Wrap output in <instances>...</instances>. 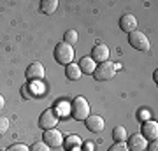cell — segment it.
<instances>
[{
	"mask_svg": "<svg viewBox=\"0 0 158 151\" xmlns=\"http://www.w3.org/2000/svg\"><path fill=\"white\" fill-rule=\"evenodd\" d=\"M128 151H144L148 148L146 139L141 134H134L132 137H128Z\"/></svg>",
	"mask_w": 158,
	"mask_h": 151,
	"instance_id": "10",
	"label": "cell"
},
{
	"mask_svg": "<svg viewBox=\"0 0 158 151\" xmlns=\"http://www.w3.org/2000/svg\"><path fill=\"white\" fill-rule=\"evenodd\" d=\"M65 76H67L70 81H77V79L83 76V72H81L79 65H76V63H69L67 67H65Z\"/></svg>",
	"mask_w": 158,
	"mask_h": 151,
	"instance_id": "14",
	"label": "cell"
},
{
	"mask_svg": "<svg viewBox=\"0 0 158 151\" xmlns=\"http://www.w3.org/2000/svg\"><path fill=\"white\" fill-rule=\"evenodd\" d=\"M55 60L62 65H69L74 60V48L67 42H60L55 48Z\"/></svg>",
	"mask_w": 158,
	"mask_h": 151,
	"instance_id": "2",
	"label": "cell"
},
{
	"mask_svg": "<svg viewBox=\"0 0 158 151\" xmlns=\"http://www.w3.org/2000/svg\"><path fill=\"white\" fill-rule=\"evenodd\" d=\"M6 151H30V148L25 146V144H12L11 148H7Z\"/></svg>",
	"mask_w": 158,
	"mask_h": 151,
	"instance_id": "20",
	"label": "cell"
},
{
	"mask_svg": "<svg viewBox=\"0 0 158 151\" xmlns=\"http://www.w3.org/2000/svg\"><path fill=\"white\" fill-rule=\"evenodd\" d=\"M148 151H158V144H156V141H151V144L148 146Z\"/></svg>",
	"mask_w": 158,
	"mask_h": 151,
	"instance_id": "24",
	"label": "cell"
},
{
	"mask_svg": "<svg viewBox=\"0 0 158 151\" xmlns=\"http://www.w3.org/2000/svg\"><path fill=\"white\" fill-rule=\"evenodd\" d=\"M114 74H116L114 63L113 62H104V63H100V65H97L93 76H95L97 81H111V79L114 78Z\"/></svg>",
	"mask_w": 158,
	"mask_h": 151,
	"instance_id": "4",
	"label": "cell"
},
{
	"mask_svg": "<svg viewBox=\"0 0 158 151\" xmlns=\"http://www.w3.org/2000/svg\"><path fill=\"white\" fill-rule=\"evenodd\" d=\"M62 142H63V135L56 128H51V130H46L44 132V144L46 146L58 148V146H62Z\"/></svg>",
	"mask_w": 158,
	"mask_h": 151,
	"instance_id": "7",
	"label": "cell"
},
{
	"mask_svg": "<svg viewBox=\"0 0 158 151\" xmlns=\"http://www.w3.org/2000/svg\"><path fill=\"white\" fill-rule=\"evenodd\" d=\"M79 69H81V72H85V74H93L97 69V63L93 62L91 56H83L81 62H79Z\"/></svg>",
	"mask_w": 158,
	"mask_h": 151,
	"instance_id": "13",
	"label": "cell"
},
{
	"mask_svg": "<svg viewBox=\"0 0 158 151\" xmlns=\"http://www.w3.org/2000/svg\"><path fill=\"white\" fill-rule=\"evenodd\" d=\"M85 149H86V151H93V144H91V142H86V144H85Z\"/></svg>",
	"mask_w": 158,
	"mask_h": 151,
	"instance_id": "25",
	"label": "cell"
},
{
	"mask_svg": "<svg viewBox=\"0 0 158 151\" xmlns=\"http://www.w3.org/2000/svg\"><path fill=\"white\" fill-rule=\"evenodd\" d=\"M25 76H27V79L28 81H42L46 76V70H44V65L39 62H34L30 63L28 69H27V72H25Z\"/></svg>",
	"mask_w": 158,
	"mask_h": 151,
	"instance_id": "6",
	"label": "cell"
},
{
	"mask_svg": "<svg viewBox=\"0 0 158 151\" xmlns=\"http://www.w3.org/2000/svg\"><path fill=\"white\" fill-rule=\"evenodd\" d=\"M9 130V120L7 118H0V135H4Z\"/></svg>",
	"mask_w": 158,
	"mask_h": 151,
	"instance_id": "19",
	"label": "cell"
},
{
	"mask_svg": "<svg viewBox=\"0 0 158 151\" xmlns=\"http://www.w3.org/2000/svg\"><path fill=\"white\" fill-rule=\"evenodd\" d=\"M104 127H106V123H104V120L98 114H90V116L86 118V128L90 130V132L98 134V132L104 130Z\"/></svg>",
	"mask_w": 158,
	"mask_h": 151,
	"instance_id": "9",
	"label": "cell"
},
{
	"mask_svg": "<svg viewBox=\"0 0 158 151\" xmlns=\"http://www.w3.org/2000/svg\"><path fill=\"white\" fill-rule=\"evenodd\" d=\"M113 139L116 141V142L127 141V128H125V127H116V128L113 130Z\"/></svg>",
	"mask_w": 158,
	"mask_h": 151,
	"instance_id": "16",
	"label": "cell"
},
{
	"mask_svg": "<svg viewBox=\"0 0 158 151\" xmlns=\"http://www.w3.org/2000/svg\"><path fill=\"white\" fill-rule=\"evenodd\" d=\"M39 125L44 130H51V128H56L58 125V112L55 109H46L39 118Z\"/></svg>",
	"mask_w": 158,
	"mask_h": 151,
	"instance_id": "5",
	"label": "cell"
},
{
	"mask_svg": "<svg viewBox=\"0 0 158 151\" xmlns=\"http://www.w3.org/2000/svg\"><path fill=\"white\" fill-rule=\"evenodd\" d=\"M69 148H70V146H79V139H77V135H72V139H69Z\"/></svg>",
	"mask_w": 158,
	"mask_h": 151,
	"instance_id": "23",
	"label": "cell"
},
{
	"mask_svg": "<svg viewBox=\"0 0 158 151\" xmlns=\"http://www.w3.org/2000/svg\"><path fill=\"white\" fill-rule=\"evenodd\" d=\"M58 9V0H42L40 2V11L44 14H53Z\"/></svg>",
	"mask_w": 158,
	"mask_h": 151,
	"instance_id": "15",
	"label": "cell"
},
{
	"mask_svg": "<svg viewBox=\"0 0 158 151\" xmlns=\"http://www.w3.org/2000/svg\"><path fill=\"white\" fill-rule=\"evenodd\" d=\"M128 42L137 51H149V39L146 37V34H142L141 30H134L128 35Z\"/></svg>",
	"mask_w": 158,
	"mask_h": 151,
	"instance_id": "3",
	"label": "cell"
},
{
	"mask_svg": "<svg viewBox=\"0 0 158 151\" xmlns=\"http://www.w3.org/2000/svg\"><path fill=\"white\" fill-rule=\"evenodd\" d=\"M70 114H72V118L77 120V121H85L86 118L90 116V104L86 102L85 97H76L72 100Z\"/></svg>",
	"mask_w": 158,
	"mask_h": 151,
	"instance_id": "1",
	"label": "cell"
},
{
	"mask_svg": "<svg viewBox=\"0 0 158 151\" xmlns=\"http://www.w3.org/2000/svg\"><path fill=\"white\" fill-rule=\"evenodd\" d=\"M4 106H6V100H4V97L0 95V109H4Z\"/></svg>",
	"mask_w": 158,
	"mask_h": 151,
	"instance_id": "26",
	"label": "cell"
},
{
	"mask_svg": "<svg viewBox=\"0 0 158 151\" xmlns=\"http://www.w3.org/2000/svg\"><path fill=\"white\" fill-rule=\"evenodd\" d=\"M142 137L149 139V141H156V137H158V123L156 121L148 120V121L142 123Z\"/></svg>",
	"mask_w": 158,
	"mask_h": 151,
	"instance_id": "8",
	"label": "cell"
},
{
	"mask_svg": "<svg viewBox=\"0 0 158 151\" xmlns=\"http://www.w3.org/2000/svg\"><path fill=\"white\" fill-rule=\"evenodd\" d=\"M63 42H67V44H76V42H77V32H76V30H67V32H65V35H63Z\"/></svg>",
	"mask_w": 158,
	"mask_h": 151,
	"instance_id": "17",
	"label": "cell"
},
{
	"mask_svg": "<svg viewBox=\"0 0 158 151\" xmlns=\"http://www.w3.org/2000/svg\"><path fill=\"white\" fill-rule=\"evenodd\" d=\"M139 120L148 121V120H149V111H141V112H139Z\"/></svg>",
	"mask_w": 158,
	"mask_h": 151,
	"instance_id": "22",
	"label": "cell"
},
{
	"mask_svg": "<svg viewBox=\"0 0 158 151\" xmlns=\"http://www.w3.org/2000/svg\"><path fill=\"white\" fill-rule=\"evenodd\" d=\"M119 28L127 32V34H132L134 30L137 28V19L134 14H123L121 19H119Z\"/></svg>",
	"mask_w": 158,
	"mask_h": 151,
	"instance_id": "12",
	"label": "cell"
},
{
	"mask_svg": "<svg viewBox=\"0 0 158 151\" xmlns=\"http://www.w3.org/2000/svg\"><path fill=\"white\" fill-rule=\"evenodd\" d=\"M109 151H128V148H127V144H123V142H116L114 146L109 148Z\"/></svg>",
	"mask_w": 158,
	"mask_h": 151,
	"instance_id": "21",
	"label": "cell"
},
{
	"mask_svg": "<svg viewBox=\"0 0 158 151\" xmlns=\"http://www.w3.org/2000/svg\"><path fill=\"white\" fill-rule=\"evenodd\" d=\"M30 151H49V146H46L44 142H34L30 146Z\"/></svg>",
	"mask_w": 158,
	"mask_h": 151,
	"instance_id": "18",
	"label": "cell"
},
{
	"mask_svg": "<svg viewBox=\"0 0 158 151\" xmlns=\"http://www.w3.org/2000/svg\"><path fill=\"white\" fill-rule=\"evenodd\" d=\"M91 58H93V62H107L109 58V48L106 44H97L93 49H91Z\"/></svg>",
	"mask_w": 158,
	"mask_h": 151,
	"instance_id": "11",
	"label": "cell"
}]
</instances>
